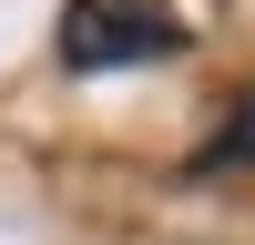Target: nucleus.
I'll list each match as a JSON object with an SVG mask.
<instances>
[{
    "label": "nucleus",
    "instance_id": "obj_1",
    "mask_svg": "<svg viewBox=\"0 0 255 245\" xmlns=\"http://www.w3.org/2000/svg\"><path fill=\"white\" fill-rule=\"evenodd\" d=\"M174 51H184L174 0H61V72H133Z\"/></svg>",
    "mask_w": 255,
    "mask_h": 245
},
{
    "label": "nucleus",
    "instance_id": "obj_2",
    "mask_svg": "<svg viewBox=\"0 0 255 245\" xmlns=\"http://www.w3.org/2000/svg\"><path fill=\"white\" fill-rule=\"evenodd\" d=\"M225 163H255V82L225 102V133L204 143V174H225Z\"/></svg>",
    "mask_w": 255,
    "mask_h": 245
}]
</instances>
